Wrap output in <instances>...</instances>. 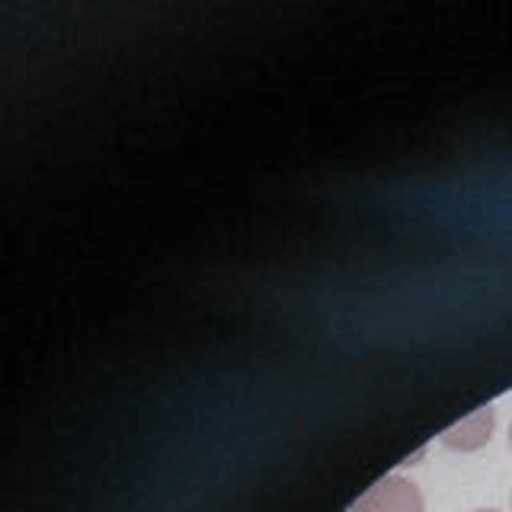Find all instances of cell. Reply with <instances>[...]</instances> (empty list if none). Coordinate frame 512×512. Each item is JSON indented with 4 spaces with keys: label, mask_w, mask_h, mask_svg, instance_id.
<instances>
[{
    "label": "cell",
    "mask_w": 512,
    "mask_h": 512,
    "mask_svg": "<svg viewBox=\"0 0 512 512\" xmlns=\"http://www.w3.org/2000/svg\"><path fill=\"white\" fill-rule=\"evenodd\" d=\"M362 512H426V500L420 487L407 477H381L375 487H368V493L356 503Z\"/></svg>",
    "instance_id": "cell-1"
},
{
    "label": "cell",
    "mask_w": 512,
    "mask_h": 512,
    "mask_svg": "<svg viewBox=\"0 0 512 512\" xmlns=\"http://www.w3.org/2000/svg\"><path fill=\"white\" fill-rule=\"evenodd\" d=\"M493 429H496V410L487 404L474 410L471 416H464L455 426H448L442 432V445L452 448V452H477L493 439Z\"/></svg>",
    "instance_id": "cell-2"
},
{
    "label": "cell",
    "mask_w": 512,
    "mask_h": 512,
    "mask_svg": "<svg viewBox=\"0 0 512 512\" xmlns=\"http://www.w3.org/2000/svg\"><path fill=\"white\" fill-rule=\"evenodd\" d=\"M346 512H362V509H359V506H349Z\"/></svg>",
    "instance_id": "cell-3"
},
{
    "label": "cell",
    "mask_w": 512,
    "mask_h": 512,
    "mask_svg": "<svg viewBox=\"0 0 512 512\" xmlns=\"http://www.w3.org/2000/svg\"><path fill=\"white\" fill-rule=\"evenodd\" d=\"M474 512H500V509H474Z\"/></svg>",
    "instance_id": "cell-4"
},
{
    "label": "cell",
    "mask_w": 512,
    "mask_h": 512,
    "mask_svg": "<svg viewBox=\"0 0 512 512\" xmlns=\"http://www.w3.org/2000/svg\"><path fill=\"white\" fill-rule=\"evenodd\" d=\"M509 445H512V426H509Z\"/></svg>",
    "instance_id": "cell-5"
}]
</instances>
